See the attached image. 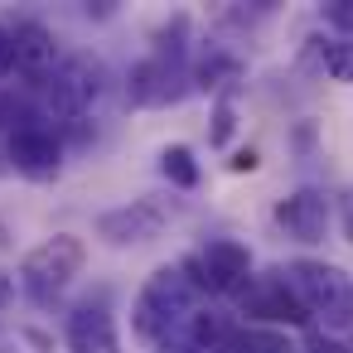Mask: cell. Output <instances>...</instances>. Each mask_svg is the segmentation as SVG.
Listing matches in <instances>:
<instances>
[{"label": "cell", "instance_id": "cell-19", "mask_svg": "<svg viewBox=\"0 0 353 353\" xmlns=\"http://www.w3.org/2000/svg\"><path fill=\"white\" fill-rule=\"evenodd\" d=\"M15 73V34L10 25H0V78H10Z\"/></svg>", "mask_w": 353, "mask_h": 353}, {"label": "cell", "instance_id": "cell-18", "mask_svg": "<svg viewBox=\"0 0 353 353\" xmlns=\"http://www.w3.org/2000/svg\"><path fill=\"white\" fill-rule=\"evenodd\" d=\"M232 131H237V107H232V97H218V107H213V126H208V145H228Z\"/></svg>", "mask_w": 353, "mask_h": 353}, {"label": "cell", "instance_id": "cell-10", "mask_svg": "<svg viewBox=\"0 0 353 353\" xmlns=\"http://www.w3.org/2000/svg\"><path fill=\"white\" fill-rule=\"evenodd\" d=\"M276 223H281V232L290 237V242H324V232H329V199H324V189H295V194H285L281 203H276Z\"/></svg>", "mask_w": 353, "mask_h": 353}, {"label": "cell", "instance_id": "cell-20", "mask_svg": "<svg viewBox=\"0 0 353 353\" xmlns=\"http://www.w3.org/2000/svg\"><path fill=\"white\" fill-rule=\"evenodd\" d=\"M324 20L339 25V30H353V6L348 0H334V6H324Z\"/></svg>", "mask_w": 353, "mask_h": 353}, {"label": "cell", "instance_id": "cell-23", "mask_svg": "<svg viewBox=\"0 0 353 353\" xmlns=\"http://www.w3.org/2000/svg\"><path fill=\"white\" fill-rule=\"evenodd\" d=\"M232 170H237V174H242V170H256V150H237V155H232Z\"/></svg>", "mask_w": 353, "mask_h": 353}, {"label": "cell", "instance_id": "cell-6", "mask_svg": "<svg viewBox=\"0 0 353 353\" xmlns=\"http://www.w3.org/2000/svg\"><path fill=\"white\" fill-rule=\"evenodd\" d=\"M170 218H174V203H165V199H131V203L107 208L97 218V237L107 247H141V242H155Z\"/></svg>", "mask_w": 353, "mask_h": 353}, {"label": "cell", "instance_id": "cell-13", "mask_svg": "<svg viewBox=\"0 0 353 353\" xmlns=\"http://www.w3.org/2000/svg\"><path fill=\"white\" fill-rule=\"evenodd\" d=\"M184 339H189L199 353H232L237 324H232V314H223V310H194Z\"/></svg>", "mask_w": 353, "mask_h": 353}, {"label": "cell", "instance_id": "cell-9", "mask_svg": "<svg viewBox=\"0 0 353 353\" xmlns=\"http://www.w3.org/2000/svg\"><path fill=\"white\" fill-rule=\"evenodd\" d=\"M6 155H10V165L25 179H39V184L59 179V170H63V141H59L54 126H20V131H10Z\"/></svg>", "mask_w": 353, "mask_h": 353}, {"label": "cell", "instance_id": "cell-7", "mask_svg": "<svg viewBox=\"0 0 353 353\" xmlns=\"http://www.w3.org/2000/svg\"><path fill=\"white\" fill-rule=\"evenodd\" d=\"M237 305L247 319H266V324H305V305L295 300L290 281L281 271H266V276H247V285L237 290Z\"/></svg>", "mask_w": 353, "mask_h": 353}, {"label": "cell", "instance_id": "cell-3", "mask_svg": "<svg viewBox=\"0 0 353 353\" xmlns=\"http://www.w3.org/2000/svg\"><path fill=\"white\" fill-rule=\"evenodd\" d=\"M88 266V247L73 232H54L49 242H39L34 252H25L20 261V290L34 305H54Z\"/></svg>", "mask_w": 353, "mask_h": 353}, {"label": "cell", "instance_id": "cell-21", "mask_svg": "<svg viewBox=\"0 0 353 353\" xmlns=\"http://www.w3.org/2000/svg\"><path fill=\"white\" fill-rule=\"evenodd\" d=\"M305 353H353V348H348V343H339V339H324V334H314Z\"/></svg>", "mask_w": 353, "mask_h": 353}, {"label": "cell", "instance_id": "cell-2", "mask_svg": "<svg viewBox=\"0 0 353 353\" xmlns=\"http://www.w3.org/2000/svg\"><path fill=\"white\" fill-rule=\"evenodd\" d=\"M194 300H199V290L189 285V276L179 266H160L145 276V285L131 305V329L145 343H165V339H174L179 319L194 314Z\"/></svg>", "mask_w": 353, "mask_h": 353}, {"label": "cell", "instance_id": "cell-15", "mask_svg": "<svg viewBox=\"0 0 353 353\" xmlns=\"http://www.w3.org/2000/svg\"><path fill=\"white\" fill-rule=\"evenodd\" d=\"M319 68H324L334 83H348V88H353V34L319 39Z\"/></svg>", "mask_w": 353, "mask_h": 353}, {"label": "cell", "instance_id": "cell-11", "mask_svg": "<svg viewBox=\"0 0 353 353\" xmlns=\"http://www.w3.org/2000/svg\"><path fill=\"white\" fill-rule=\"evenodd\" d=\"M63 343H68V353H121V334H117L112 310L102 300L97 305L83 300L63 324Z\"/></svg>", "mask_w": 353, "mask_h": 353}, {"label": "cell", "instance_id": "cell-22", "mask_svg": "<svg viewBox=\"0 0 353 353\" xmlns=\"http://www.w3.org/2000/svg\"><path fill=\"white\" fill-rule=\"evenodd\" d=\"M155 348H160V353H199L184 334H174V339H165V343H155Z\"/></svg>", "mask_w": 353, "mask_h": 353}, {"label": "cell", "instance_id": "cell-24", "mask_svg": "<svg viewBox=\"0 0 353 353\" xmlns=\"http://www.w3.org/2000/svg\"><path fill=\"white\" fill-rule=\"evenodd\" d=\"M10 300H15V281H10L6 271H0V310H6Z\"/></svg>", "mask_w": 353, "mask_h": 353}, {"label": "cell", "instance_id": "cell-5", "mask_svg": "<svg viewBox=\"0 0 353 353\" xmlns=\"http://www.w3.org/2000/svg\"><path fill=\"white\" fill-rule=\"evenodd\" d=\"M184 276H189V285L203 295H237L242 285H247V276H252V252L237 242V237H208L184 266H179Z\"/></svg>", "mask_w": 353, "mask_h": 353}, {"label": "cell", "instance_id": "cell-16", "mask_svg": "<svg viewBox=\"0 0 353 353\" xmlns=\"http://www.w3.org/2000/svg\"><path fill=\"white\" fill-rule=\"evenodd\" d=\"M237 73H242V63H237V59H228V54L208 49V59H199V68L189 73V83H199V88H223V83H232Z\"/></svg>", "mask_w": 353, "mask_h": 353}, {"label": "cell", "instance_id": "cell-17", "mask_svg": "<svg viewBox=\"0 0 353 353\" xmlns=\"http://www.w3.org/2000/svg\"><path fill=\"white\" fill-rule=\"evenodd\" d=\"M232 353H295L281 329H237Z\"/></svg>", "mask_w": 353, "mask_h": 353}, {"label": "cell", "instance_id": "cell-8", "mask_svg": "<svg viewBox=\"0 0 353 353\" xmlns=\"http://www.w3.org/2000/svg\"><path fill=\"white\" fill-rule=\"evenodd\" d=\"M189 92V68L184 59H165V54H150L145 63L131 68L126 78V97L136 107H170Z\"/></svg>", "mask_w": 353, "mask_h": 353}, {"label": "cell", "instance_id": "cell-12", "mask_svg": "<svg viewBox=\"0 0 353 353\" xmlns=\"http://www.w3.org/2000/svg\"><path fill=\"white\" fill-rule=\"evenodd\" d=\"M10 34H15V68L44 83L59 68V39H54V30L39 25V20H20V25H10Z\"/></svg>", "mask_w": 353, "mask_h": 353}, {"label": "cell", "instance_id": "cell-1", "mask_svg": "<svg viewBox=\"0 0 353 353\" xmlns=\"http://www.w3.org/2000/svg\"><path fill=\"white\" fill-rule=\"evenodd\" d=\"M295 290V300L305 305L310 319H319L324 329L343 334L353 329V276L334 261H314V256H300L290 261V271H281Z\"/></svg>", "mask_w": 353, "mask_h": 353}, {"label": "cell", "instance_id": "cell-14", "mask_svg": "<svg viewBox=\"0 0 353 353\" xmlns=\"http://www.w3.org/2000/svg\"><path fill=\"white\" fill-rule=\"evenodd\" d=\"M160 174H165L174 189H199V179H203L189 145H165V150H160Z\"/></svg>", "mask_w": 353, "mask_h": 353}, {"label": "cell", "instance_id": "cell-4", "mask_svg": "<svg viewBox=\"0 0 353 353\" xmlns=\"http://www.w3.org/2000/svg\"><path fill=\"white\" fill-rule=\"evenodd\" d=\"M97 92H102V63H97V59H88V54L59 59V68L44 78L39 117H44V121H54V126L83 121V112L97 102Z\"/></svg>", "mask_w": 353, "mask_h": 353}]
</instances>
